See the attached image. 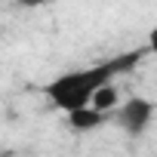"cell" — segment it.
Segmentation results:
<instances>
[{
  "mask_svg": "<svg viewBox=\"0 0 157 157\" xmlns=\"http://www.w3.org/2000/svg\"><path fill=\"white\" fill-rule=\"evenodd\" d=\"M105 120H108V114L96 111L93 105H90V108H80V111H74V114H68V126H71L74 132H90V129H99V126H105Z\"/></svg>",
  "mask_w": 157,
  "mask_h": 157,
  "instance_id": "obj_3",
  "label": "cell"
},
{
  "mask_svg": "<svg viewBox=\"0 0 157 157\" xmlns=\"http://www.w3.org/2000/svg\"><path fill=\"white\" fill-rule=\"evenodd\" d=\"M117 102H120V93H117V86L111 83V86H105V90H99V93H96L93 108H96V111H102V114H111V111L117 108Z\"/></svg>",
  "mask_w": 157,
  "mask_h": 157,
  "instance_id": "obj_4",
  "label": "cell"
},
{
  "mask_svg": "<svg viewBox=\"0 0 157 157\" xmlns=\"http://www.w3.org/2000/svg\"><path fill=\"white\" fill-rule=\"evenodd\" d=\"M145 49H136V52H126V56H117L111 62H99V65H90V68H77V71H68L62 77L46 86V99L65 111V114H74L80 108H90L96 93L111 86V80L117 74H126L129 68H136V62L142 59Z\"/></svg>",
  "mask_w": 157,
  "mask_h": 157,
  "instance_id": "obj_1",
  "label": "cell"
},
{
  "mask_svg": "<svg viewBox=\"0 0 157 157\" xmlns=\"http://www.w3.org/2000/svg\"><path fill=\"white\" fill-rule=\"evenodd\" d=\"M154 120V102L151 99H126L117 111V126L126 132V136H142Z\"/></svg>",
  "mask_w": 157,
  "mask_h": 157,
  "instance_id": "obj_2",
  "label": "cell"
},
{
  "mask_svg": "<svg viewBox=\"0 0 157 157\" xmlns=\"http://www.w3.org/2000/svg\"><path fill=\"white\" fill-rule=\"evenodd\" d=\"M148 52H154V56H157V25L148 31Z\"/></svg>",
  "mask_w": 157,
  "mask_h": 157,
  "instance_id": "obj_5",
  "label": "cell"
}]
</instances>
